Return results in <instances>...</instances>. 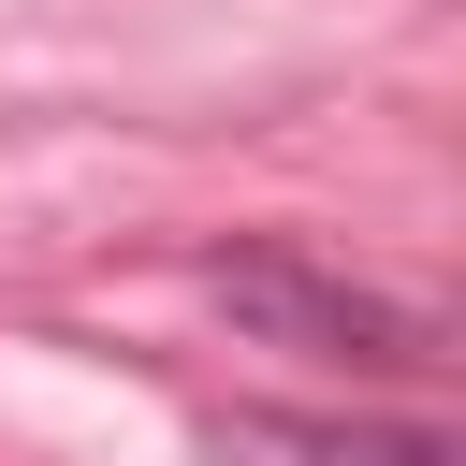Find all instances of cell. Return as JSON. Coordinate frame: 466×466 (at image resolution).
<instances>
[{
    "label": "cell",
    "instance_id": "6da1fadb",
    "mask_svg": "<svg viewBox=\"0 0 466 466\" xmlns=\"http://www.w3.org/2000/svg\"><path fill=\"white\" fill-rule=\"evenodd\" d=\"M204 291H218L233 335H262V350H320V364H379V379H437V364H451V320H437V306H408V291H379V277H335V262H306V248H218Z\"/></svg>",
    "mask_w": 466,
    "mask_h": 466
},
{
    "label": "cell",
    "instance_id": "7a4b0ae2",
    "mask_svg": "<svg viewBox=\"0 0 466 466\" xmlns=\"http://www.w3.org/2000/svg\"><path fill=\"white\" fill-rule=\"evenodd\" d=\"M204 451L218 466H451L437 422H320V408H218Z\"/></svg>",
    "mask_w": 466,
    "mask_h": 466
}]
</instances>
